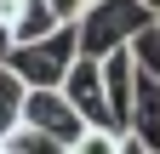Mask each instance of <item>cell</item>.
I'll use <instances>...</instances> for the list:
<instances>
[{"instance_id": "obj_10", "label": "cell", "mask_w": 160, "mask_h": 154, "mask_svg": "<svg viewBox=\"0 0 160 154\" xmlns=\"http://www.w3.org/2000/svg\"><path fill=\"white\" fill-rule=\"evenodd\" d=\"M17 6H23V0H0V23H12V17H17Z\"/></svg>"}, {"instance_id": "obj_7", "label": "cell", "mask_w": 160, "mask_h": 154, "mask_svg": "<svg viewBox=\"0 0 160 154\" xmlns=\"http://www.w3.org/2000/svg\"><path fill=\"white\" fill-rule=\"evenodd\" d=\"M6 154H63V148H57V143H52L40 126H29V120H23V126L6 137Z\"/></svg>"}, {"instance_id": "obj_4", "label": "cell", "mask_w": 160, "mask_h": 154, "mask_svg": "<svg viewBox=\"0 0 160 154\" xmlns=\"http://www.w3.org/2000/svg\"><path fill=\"white\" fill-rule=\"evenodd\" d=\"M126 137L132 148L160 154V74L137 63V91H132V114H126Z\"/></svg>"}, {"instance_id": "obj_8", "label": "cell", "mask_w": 160, "mask_h": 154, "mask_svg": "<svg viewBox=\"0 0 160 154\" xmlns=\"http://www.w3.org/2000/svg\"><path fill=\"white\" fill-rule=\"evenodd\" d=\"M86 6H92V0H52L57 23H80V17H86Z\"/></svg>"}, {"instance_id": "obj_11", "label": "cell", "mask_w": 160, "mask_h": 154, "mask_svg": "<svg viewBox=\"0 0 160 154\" xmlns=\"http://www.w3.org/2000/svg\"><path fill=\"white\" fill-rule=\"evenodd\" d=\"M149 6H154V12H160V0H149Z\"/></svg>"}, {"instance_id": "obj_6", "label": "cell", "mask_w": 160, "mask_h": 154, "mask_svg": "<svg viewBox=\"0 0 160 154\" xmlns=\"http://www.w3.org/2000/svg\"><path fill=\"white\" fill-rule=\"evenodd\" d=\"M52 29H63L57 12H52V0H23L17 17H12V34H17V40H40V34H52Z\"/></svg>"}, {"instance_id": "obj_1", "label": "cell", "mask_w": 160, "mask_h": 154, "mask_svg": "<svg viewBox=\"0 0 160 154\" xmlns=\"http://www.w3.org/2000/svg\"><path fill=\"white\" fill-rule=\"evenodd\" d=\"M154 17H160V12L149 6V0H92L86 17L74 23V29H80V51L103 57V51H114V46H132Z\"/></svg>"}, {"instance_id": "obj_9", "label": "cell", "mask_w": 160, "mask_h": 154, "mask_svg": "<svg viewBox=\"0 0 160 154\" xmlns=\"http://www.w3.org/2000/svg\"><path fill=\"white\" fill-rule=\"evenodd\" d=\"M12 46H17V34H12V23H0V57H12Z\"/></svg>"}, {"instance_id": "obj_2", "label": "cell", "mask_w": 160, "mask_h": 154, "mask_svg": "<svg viewBox=\"0 0 160 154\" xmlns=\"http://www.w3.org/2000/svg\"><path fill=\"white\" fill-rule=\"evenodd\" d=\"M74 57H80V29L63 23V29L40 34V40H17L6 63L23 74L29 86H63V80H69V69H74Z\"/></svg>"}, {"instance_id": "obj_3", "label": "cell", "mask_w": 160, "mask_h": 154, "mask_svg": "<svg viewBox=\"0 0 160 154\" xmlns=\"http://www.w3.org/2000/svg\"><path fill=\"white\" fill-rule=\"evenodd\" d=\"M23 120H29V126H40L63 154H74V148H80V137H86V114L74 108V97H69L63 86H29Z\"/></svg>"}, {"instance_id": "obj_5", "label": "cell", "mask_w": 160, "mask_h": 154, "mask_svg": "<svg viewBox=\"0 0 160 154\" xmlns=\"http://www.w3.org/2000/svg\"><path fill=\"white\" fill-rule=\"evenodd\" d=\"M23 103H29V80L0 57V154H6V137L23 126Z\"/></svg>"}]
</instances>
